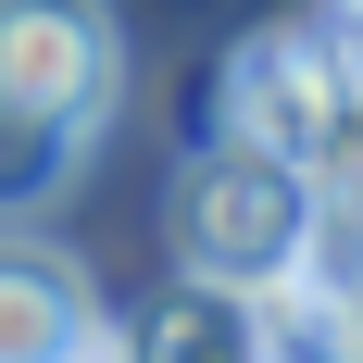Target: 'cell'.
Returning a JSON list of instances; mask_svg holds the SVG:
<instances>
[{"mask_svg": "<svg viewBox=\"0 0 363 363\" xmlns=\"http://www.w3.org/2000/svg\"><path fill=\"white\" fill-rule=\"evenodd\" d=\"M0 101H38L63 125H113V101H125L113 0H0Z\"/></svg>", "mask_w": 363, "mask_h": 363, "instance_id": "cell-2", "label": "cell"}, {"mask_svg": "<svg viewBox=\"0 0 363 363\" xmlns=\"http://www.w3.org/2000/svg\"><path fill=\"white\" fill-rule=\"evenodd\" d=\"M63 363H113V338H88V351H63Z\"/></svg>", "mask_w": 363, "mask_h": 363, "instance_id": "cell-6", "label": "cell"}, {"mask_svg": "<svg viewBox=\"0 0 363 363\" xmlns=\"http://www.w3.org/2000/svg\"><path fill=\"white\" fill-rule=\"evenodd\" d=\"M113 363H251V326H238L225 289H176L138 326V351H113Z\"/></svg>", "mask_w": 363, "mask_h": 363, "instance_id": "cell-5", "label": "cell"}, {"mask_svg": "<svg viewBox=\"0 0 363 363\" xmlns=\"http://www.w3.org/2000/svg\"><path fill=\"white\" fill-rule=\"evenodd\" d=\"M176 263H188V289H225V301L301 276L313 263V176L263 138L201 150L176 176Z\"/></svg>", "mask_w": 363, "mask_h": 363, "instance_id": "cell-1", "label": "cell"}, {"mask_svg": "<svg viewBox=\"0 0 363 363\" xmlns=\"http://www.w3.org/2000/svg\"><path fill=\"white\" fill-rule=\"evenodd\" d=\"M88 138H101V125H63V113H38V101H0V225L50 213V201L88 176Z\"/></svg>", "mask_w": 363, "mask_h": 363, "instance_id": "cell-4", "label": "cell"}, {"mask_svg": "<svg viewBox=\"0 0 363 363\" xmlns=\"http://www.w3.org/2000/svg\"><path fill=\"white\" fill-rule=\"evenodd\" d=\"M338 26H363V0H338Z\"/></svg>", "mask_w": 363, "mask_h": 363, "instance_id": "cell-7", "label": "cell"}, {"mask_svg": "<svg viewBox=\"0 0 363 363\" xmlns=\"http://www.w3.org/2000/svg\"><path fill=\"white\" fill-rule=\"evenodd\" d=\"M101 338V301L50 238H0V363H63Z\"/></svg>", "mask_w": 363, "mask_h": 363, "instance_id": "cell-3", "label": "cell"}]
</instances>
